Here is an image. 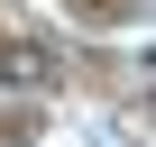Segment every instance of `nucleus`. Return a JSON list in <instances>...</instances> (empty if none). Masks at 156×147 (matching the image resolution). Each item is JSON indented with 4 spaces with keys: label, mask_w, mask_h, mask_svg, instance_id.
Here are the masks:
<instances>
[{
    "label": "nucleus",
    "mask_w": 156,
    "mask_h": 147,
    "mask_svg": "<svg viewBox=\"0 0 156 147\" xmlns=\"http://www.w3.org/2000/svg\"><path fill=\"white\" fill-rule=\"evenodd\" d=\"M55 46L46 37H9V46H0V92H19V101H37V92H55Z\"/></svg>",
    "instance_id": "nucleus-1"
}]
</instances>
